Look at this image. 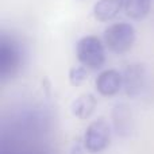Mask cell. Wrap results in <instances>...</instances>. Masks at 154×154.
Wrapping results in <instances>:
<instances>
[{"label":"cell","instance_id":"6da1fadb","mask_svg":"<svg viewBox=\"0 0 154 154\" xmlns=\"http://www.w3.org/2000/svg\"><path fill=\"white\" fill-rule=\"evenodd\" d=\"M23 64V49L12 37L2 35L0 39V77L12 79Z\"/></svg>","mask_w":154,"mask_h":154},{"label":"cell","instance_id":"7a4b0ae2","mask_svg":"<svg viewBox=\"0 0 154 154\" xmlns=\"http://www.w3.org/2000/svg\"><path fill=\"white\" fill-rule=\"evenodd\" d=\"M76 56L85 68L99 69L106 62V43L95 35L82 37L77 42Z\"/></svg>","mask_w":154,"mask_h":154},{"label":"cell","instance_id":"3957f363","mask_svg":"<svg viewBox=\"0 0 154 154\" xmlns=\"http://www.w3.org/2000/svg\"><path fill=\"white\" fill-rule=\"evenodd\" d=\"M135 42V29L130 23L119 22L104 30V43L115 54H125Z\"/></svg>","mask_w":154,"mask_h":154},{"label":"cell","instance_id":"277c9868","mask_svg":"<svg viewBox=\"0 0 154 154\" xmlns=\"http://www.w3.org/2000/svg\"><path fill=\"white\" fill-rule=\"evenodd\" d=\"M111 141V130L104 119H97L87 127L84 134V146L89 153H101Z\"/></svg>","mask_w":154,"mask_h":154},{"label":"cell","instance_id":"5b68a950","mask_svg":"<svg viewBox=\"0 0 154 154\" xmlns=\"http://www.w3.org/2000/svg\"><path fill=\"white\" fill-rule=\"evenodd\" d=\"M96 89L103 96H114L123 87V73L115 69L103 70L95 81Z\"/></svg>","mask_w":154,"mask_h":154},{"label":"cell","instance_id":"8992f818","mask_svg":"<svg viewBox=\"0 0 154 154\" xmlns=\"http://www.w3.org/2000/svg\"><path fill=\"white\" fill-rule=\"evenodd\" d=\"M146 82V73L142 65H128L123 72V88L128 96H137L143 89Z\"/></svg>","mask_w":154,"mask_h":154},{"label":"cell","instance_id":"52a82bcc","mask_svg":"<svg viewBox=\"0 0 154 154\" xmlns=\"http://www.w3.org/2000/svg\"><path fill=\"white\" fill-rule=\"evenodd\" d=\"M126 0H99L93 5V16L100 22H109L125 8Z\"/></svg>","mask_w":154,"mask_h":154},{"label":"cell","instance_id":"ba28073f","mask_svg":"<svg viewBox=\"0 0 154 154\" xmlns=\"http://www.w3.org/2000/svg\"><path fill=\"white\" fill-rule=\"evenodd\" d=\"M96 104H97V101L93 95H91V93L81 95L72 103V114L79 119H88L95 112Z\"/></svg>","mask_w":154,"mask_h":154},{"label":"cell","instance_id":"9c48e42d","mask_svg":"<svg viewBox=\"0 0 154 154\" xmlns=\"http://www.w3.org/2000/svg\"><path fill=\"white\" fill-rule=\"evenodd\" d=\"M152 0H126L125 11L127 16L135 20H142L150 12Z\"/></svg>","mask_w":154,"mask_h":154},{"label":"cell","instance_id":"30bf717a","mask_svg":"<svg viewBox=\"0 0 154 154\" xmlns=\"http://www.w3.org/2000/svg\"><path fill=\"white\" fill-rule=\"evenodd\" d=\"M112 116L115 119L114 122H115V127H116L118 133L123 134L130 131V112H128V108L125 104L115 106Z\"/></svg>","mask_w":154,"mask_h":154},{"label":"cell","instance_id":"8fae6325","mask_svg":"<svg viewBox=\"0 0 154 154\" xmlns=\"http://www.w3.org/2000/svg\"><path fill=\"white\" fill-rule=\"evenodd\" d=\"M87 79H88V72L84 65H81V66H73L69 70V81L73 87L81 85Z\"/></svg>","mask_w":154,"mask_h":154},{"label":"cell","instance_id":"7c38bea8","mask_svg":"<svg viewBox=\"0 0 154 154\" xmlns=\"http://www.w3.org/2000/svg\"><path fill=\"white\" fill-rule=\"evenodd\" d=\"M5 154V153H4ZM11 154H19V153H11Z\"/></svg>","mask_w":154,"mask_h":154}]
</instances>
